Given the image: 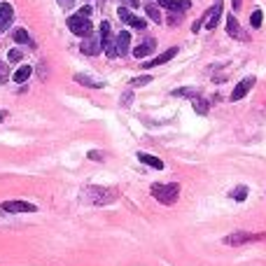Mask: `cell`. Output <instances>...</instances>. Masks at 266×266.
Masks as SVG:
<instances>
[{"mask_svg": "<svg viewBox=\"0 0 266 266\" xmlns=\"http://www.w3.org/2000/svg\"><path fill=\"white\" fill-rule=\"evenodd\" d=\"M250 24H252V28L262 26V9H255V12L250 14Z\"/></svg>", "mask_w": 266, "mask_h": 266, "instance_id": "cell-24", "label": "cell"}, {"mask_svg": "<svg viewBox=\"0 0 266 266\" xmlns=\"http://www.w3.org/2000/svg\"><path fill=\"white\" fill-rule=\"evenodd\" d=\"M194 110L199 112V115H205V112H208V103H205L201 96H196L194 98Z\"/></svg>", "mask_w": 266, "mask_h": 266, "instance_id": "cell-22", "label": "cell"}, {"mask_svg": "<svg viewBox=\"0 0 266 266\" xmlns=\"http://www.w3.org/2000/svg\"><path fill=\"white\" fill-rule=\"evenodd\" d=\"M255 87V77L250 75V77H245V80H240L236 87H233V91H231V100H240V98L248 94L250 89Z\"/></svg>", "mask_w": 266, "mask_h": 266, "instance_id": "cell-6", "label": "cell"}, {"mask_svg": "<svg viewBox=\"0 0 266 266\" xmlns=\"http://www.w3.org/2000/svg\"><path fill=\"white\" fill-rule=\"evenodd\" d=\"M84 196H87V201H91V203L96 205H105V203H112L117 199V192L115 189H100V187H89L87 192H84Z\"/></svg>", "mask_w": 266, "mask_h": 266, "instance_id": "cell-2", "label": "cell"}, {"mask_svg": "<svg viewBox=\"0 0 266 266\" xmlns=\"http://www.w3.org/2000/svg\"><path fill=\"white\" fill-rule=\"evenodd\" d=\"M68 28L80 37L91 35V21H89V17H80V14H75V17L68 19Z\"/></svg>", "mask_w": 266, "mask_h": 266, "instance_id": "cell-3", "label": "cell"}, {"mask_svg": "<svg viewBox=\"0 0 266 266\" xmlns=\"http://www.w3.org/2000/svg\"><path fill=\"white\" fill-rule=\"evenodd\" d=\"M2 119H5V112H0V122H2Z\"/></svg>", "mask_w": 266, "mask_h": 266, "instance_id": "cell-34", "label": "cell"}, {"mask_svg": "<svg viewBox=\"0 0 266 266\" xmlns=\"http://www.w3.org/2000/svg\"><path fill=\"white\" fill-rule=\"evenodd\" d=\"M31 72H33V68H31V66H21V68H19V70L12 75V80L17 82V84H24V82L31 77Z\"/></svg>", "mask_w": 266, "mask_h": 266, "instance_id": "cell-17", "label": "cell"}, {"mask_svg": "<svg viewBox=\"0 0 266 266\" xmlns=\"http://www.w3.org/2000/svg\"><path fill=\"white\" fill-rule=\"evenodd\" d=\"M21 56H24V54H21V49H12V52H9V61L17 63V61H21Z\"/></svg>", "mask_w": 266, "mask_h": 266, "instance_id": "cell-26", "label": "cell"}, {"mask_svg": "<svg viewBox=\"0 0 266 266\" xmlns=\"http://www.w3.org/2000/svg\"><path fill=\"white\" fill-rule=\"evenodd\" d=\"M227 33H229L231 37H236V40H245V33L240 31L238 21H236V17L231 14V17H227Z\"/></svg>", "mask_w": 266, "mask_h": 266, "instance_id": "cell-12", "label": "cell"}, {"mask_svg": "<svg viewBox=\"0 0 266 266\" xmlns=\"http://www.w3.org/2000/svg\"><path fill=\"white\" fill-rule=\"evenodd\" d=\"M77 14H80V17H89V14H91V7H82Z\"/></svg>", "mask_w": 266, "mask_h": 266, "instance_id": "cell-32", "label": "cell"}, {"mask_svg": "<svg viewBox=\"0 0 266 266\" xmlns=\"http://www.w3.org/2000/svg\"><path fill=\"white\" fill-rule=\"evenodd\" d=\"M12 37H14V42H19V44H33V42H31V35H28L24 28H17Z\"/></svg>", "mask_w": 266, "mask_h": 266, "instance_id": "cell-20", "label": "cell"}, {"mask_svg": "<svg viewBox=\"0 0 266 266\" xmlns=\"http://www.w3.org/2000/svg\"><path fill=\"white\" fill-rule=\"evenodd\" d=\"M231 196H233L236 201H245V196H248V187H236V189L231 192Z\"/></svg>", "mask_w": 266, "mask_h": 266, "instance_id": "cell-23", "label": "cell"}, {"mask_svg": "<svg viewBox=\"0 0 266 266\" xmlns=\"http://www.w3.org/2000/svg\"><path fill=\"white\" fill-rule=\"evenodd\" d=\"M59 5H61L63 9H70L72 5H75V0H59Z\"/></svg>", "mask_w": 266, "mask_h": 266, "instance_id": "cell-27", "label": "cell"}, {"mask_svg": "<svg viewBox=\"0 0 266 266\" xmlns=\"http://www.w3.org/2000/svg\"><path fill=\"white\" fill-rule=\"evenodd\" d=\"M150 80H152L150 75H142V77H133V80H131V87H142V84H147Z\"/></svg>", "mask_w": 266, "mask_h": 266, "instance_id": "cell-25", "label": "cell"}, {"mask_svg": "<svg viewBox=\"0 0 266 266\" xmlns=\"http://www.w3.org/2000/svg\"><path fill=\"white\" fill-rule=\"evenodd\" d=\"M173 96H180V98H196V96H201V91L194 87H182V89H175L173 91Z\"/></svg>", "mask_w": 266, "mask_h": 266, "instance_id": "cell-19", "label": "cell"}, {"mask_svg": "<svg viewBox=\"0 0 266 266\" xmlns=\"http://www.w3.org/2000/svg\"><path fill=\"white\" fill-rule=\"evenodd\" d=\"M266 238V233H245V231H238V233H231L224 238L227 245H243V243H250V240H262Z\"/></svg>", "mask_w": 266, "mask_h": 266, "instance_id": "cell-4", "label": "cell"}, {"mask_svg": "<svg viewBox=\"0 0 266 266\" xmlns=\"http://www.w3.org/2000/svg\"><path fill=\"white\" fill-rule=\"evenodd\" d=\"M89 159H96V161H100V159H103V154H100V152H89Z\"/></svg>", "mask_w": 266, "mask_h": 266, "instance_id": "cell-29", "label": "cell"}, {"mask_svg": "<svg viewBox=\"0 0 266 266\" xmlns=\"http://www.w3.org/2000/svg\"><path fill=\"white\" fill-rule=\"evenodd\" d=\"M129 42H131V33H129V31H122V33H117V40H115L117 56H119V54H126V52H129Z\"/></svg>", "mask_w": 266, "mask_h": 266, "instance_id": "cell-11", "label": "cell"}, {"mask_svg": "<svg viewBox=\"0 0 266 266\" xmlns=\"http://www.w3.org/2000/svg\"><path fill=\"white\" fill-rule=\"evenodd\" d=\"M177 194H180V185H175V182H168V185H152V196H154L159 203L170 205L177 199Z\"/></svg>", "mask_w": 266, "mask_h": 266, "instance_id": "cell-1", "label": "cell"}, {"mask_svg": "<svg viewBox=\"0 0 266 266\" xmlns=\"http://www.w3.org/2000/svg\"><path fill=\"white\" fill-rule=\"evenodd\" d=\"M145 12H147V14H150L152 17V21H157V24H159L161 21V12H159V7H157V5H145Z\"/></svg>", "mask_w": 266, "mask_h": 266, "instance_id": "cell-21", "label": "cell"}, {"mask_svg": "<svg viewBox=\"0 0 266 266\" xmlns=\"http://www.w3.org/2000/svg\"><path fill=\"white\" fill-rule=\"evenodd\" d=\"M154 40H145V42L142 44H138V47H135V49H133V56H135V59H145V56H147V54H152L154 52Z\"/></svg>", "mask_w": 266, "mask_h": 266, "instance_id": "cell-15", "label": "cell"}, {"mask_svg": "<svg viewBox=\"0 0 266 266\" xmlns=\"http://www.w3.org/2000/svg\"><path fill=\"white\" fill-rule=\"evenodd\" d=\"M12 19H14V9H12V5L0 2V33L7 31L9 24H12Z\"/></svg>", "mask_w": 266, "mask_h": 266, "instance_id": "cell-7", "label": "cell"}, {"mask_svg": "<svg viewBox=\"0 0 266 266\" xmlns=\"http://www.w3.org/2000/svg\"><path fill=\"white\" fill-rule=\"evenodd\" d=\"M131 100H133V94H131V91H129V94H126V96L122 98V105H129Z\"/></svg>", "mask_w": 266, "mask_h": 266, "instance_id": "cell-28", "label": "cell"}, {"mask_svg": "<svg viewBox=\"0 0 266 266\" xmlns=\"http://www.w3.org/2000/svg\"><path fill=\"white\" fill-rule=\"evenodd\" d=\"M159 5H164L170 12H187L189 9V0H159Z\"/></svg>", "mask_w": 266, "mask_h": 266, "instance_id": "cell-14", "label": "cell"}, {"mask_svg": "<svg viewBox=\"0 0 266 266\" xmlns=\"http://www.w3.org/2000/svg\"><path fill=\"white\" fill-rule=\"evenodd\" d=\"M231 5H233V12H238L243 7V0H231Z\"/></svg>", "mask_w": 266, "mask_h": 266, "instance_id": "cell-31", "label": "cell"}, {"mask_svg": "<svg viewBox=\"0 0 266 266\" xmlns=\"http://www.w3.org/2000/svg\"><path fill=\"white\" fill-rule=\"evenodd\" d=\"M75 82H80V84H84V87H94V89H100V87H103V82H100V80H94V77H89V75H82V72H77V75H75Z\"/></svg>", "mask_w": 266, "mask_h": 266, "instance_id": "cell-16", "label": "cell"}, {"mask_svg": "<svg viewBox=\"0 0 266 266\" xmlns=\"http://www.w3.org/2000/svg\"><path fill=\"white\" fill-rule=\"evenodd\" d=\"M82 52L87 54V56H96V54H100V40H98V35H87L84 37V42H82Z\"/></svg>", "mask_w": 266, "mask_h": 266, "instance_id": "cell-10", "label": "cell"}, {"mask_svg": "<svg viewBox=\"0 0 266 266\" xmlns=\"http://www.w3.org/2000/svg\"><path fill=\"white\" fill-rule=\"evenodd\" d=\"M177 54L175 47H170L168 52H164L161 56H157V59H152V61H145V68H154V66H164V63H168L173 56Z\"/></svg>", "mask_w": 266, "mask_h": 266, "instance_id": "cell-13", "label": "cell"}, {"mask_svg": "<svg viewBox=\"0 0 266 266\" xmlns=\"http://www.w3.org/2000/svg\"><path fill=\"white\" fill-rule=\"evenodd\" d=\"M2 210L5 213H35L37 208L33 203H26V201H5Z\"/></svg>", "mask_w": 266, "mask_h": 266, "instance_id": "cell-5", "label": "cell"}, {"mask_svg": "<svg viewBox=\"0 0 266 266\" xmlns=\"http://www.w3.org/2000/svg\"><path fill=\"white\" fill-rule=\"evenodd\" d=\"M126 5H129V7H138V0H124Z\"/></svg>", "mask_w": 266, "mask_h": 266, "instance_id": "cell-33", "label": "cell"}, {"mask_svg": "<svg viewBox=\"0 0 266 266\" xmlns=\"http://www.w3.org/2000/svg\"><path fill=\"white\" fill-rule=\"evenodd\" d=\"M220 14H222V0H215V7L210 9V12H205V28L208 31H215V26H217V21H220Z\"/></svg>", "mask_w": 266, "mask_h": 266, "instance_id": "cell-8", "label": "cell"}, {"mask_svg": "<svg viewBox=\"0 0 266 266\" xmlns=\"http://www.w3.org/2000/svg\"><path fill=\"white\" fill-rule=\"evenodd\" d=\"M5 72H7V70H5V63L0 61V82H5V80H7V77H5Z\"/></svg>", "mask_w": 266, "mask_h": 266, "instance_id": "cell-30", "label": "cell"}, {"mask_svg": "<svg viewBox=\"0 0 266 266\" xmlns=\"http://www.w3.org/2000/svg\"><path fill=\"white\" fill-rule=\"evenodd\" d=\"M138 159L142 161V164H147V166H152V168H164V161L161 159H157V157H152V154H145V152H142V154H138Z\"/></svg>", "mask_w": 266, "mask_h": 266, "instance_id": "cell-18", "label": "cell"}, {"mask_svg": "<svg viewBox=\"0 0 266 266\" xmlns=\"http://www.w3.org/2000/svg\"><path fill=\"white\" fill-rule=\"evenodd\" d=\"M119 19H122L124 24H129V26H133V28H140V31L147 26V24H145L140 17H135V14H133V12H129L126 7H119Z\"/></svg>", "mask_w": 266, "mask_h": 266, "instance_id": "cell-9", "label": "cell"}]
</instances>
